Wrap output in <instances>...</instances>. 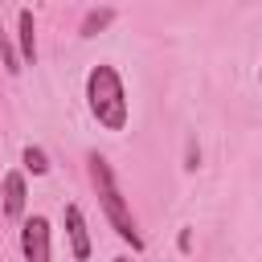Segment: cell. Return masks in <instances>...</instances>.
Returning <instances> with one entry per match:
<instances>
[{
	"label": "cell",
	"mask_w": 262,
	"mask_h": 262,
	"mask_svg": "<svg viewBox=\"0 0 262 262\" xmlns=\"http://www.w3.org/2000/svg\"><path fill=\"white\" fill-rule=\"evenodd\" d=\"M115 262H131V258H127V254H123V258H115Z\"/></svg>",
	"instance_id": "10"
},
{
	"label": "cell",
	"mask_w": 262,
	"mask_h": 262,
	"mask_svg": "<svg viewBox=\"0 0 262 262\" xmlns=\"http://www.w3.org/2000/svg\"><path fill=\"white\" fill-rule=\"evenodd\" d=\"M25 201H29L25 172H8L4 176V217L8 221H25Z\"/></svg>",
	"instance_id": "5"
},
{
	"label": "cell",
	"mask_w": 262,
	"mask_h": 262,
	"mask_svg": "<svg viewBox=\"0 0 262 262\" xmlns=\"http://www.w3.org/2000/svg\"><path fill=\"white\" fill-rule=\"evenodd\" d=\"M86 106L98 119V127H106V131L127 127V90H123V78H119L115 66L98 61L86 74Z\"/></svg>",
	"instance_id": "2"
},
{
	"label": "cell",
	"mask_w": 262,
	"mask_h": 262,
	"mask_svg": "<svg viewBox=\"0 0 262 262\" xmlns=\"http://www.w3.org/2000/svg\"><path fill=\"white\" fill-rule=\"evenodd\" d=\"M258 86H262V66H258Z\"/></svg>",
	"instance_id": "11"
},
{
	"label": "cell",
	"mask_w": 262,
	"mask_h": 262,
	"mask_svg": "<svg viewBox=\"0 0 262 262\" xmlns=\"http://www.w3.org/2000/svg\"><path fill=\"white\" fill-rule=\"evenodd\" d=\"M16 37H20V57L33 66L37 61V20H33V8L16 12Z\"/></svg>",
	"instance_id": "6"
},
{
	"label": "cell",
	"mask_w": 262,
	"mask_h": 262,
	"mask_svg": "<svg viewBox=\"0 0 262 262\" xmlns=\"http://www.w3.org/2000/svg\"><path fill=\"white\" fill-rule=\"evenodd\" d=\"M0 49H4V70H8V74H20V61H16V49L8 45V37H4V33H0Z\"/></svg>",
	"instance_id": "9"
},
{
	"label": "cell",
	"mask_w": 262,
	"mask_h": 262,
	"mask_svg": "<svg viewBox=\"0 0 262 262\" xmlns=\"http://www.w3.org/2000/svg\"><path fill=\"white\" fill-rule=\"evenodd\" d=\"M86 168H90V184H94V192H98V205H102V213H106L111 229H115V233H119V237L139 254V250H143V233H139V221H135L131 205H127V196H123V188H119V180H115V172H111L106 156L90 151Z\"/></svg>",
	"instance_id": "1"
},
{
	"label": "cell",
	"mask_w": 262,
	"mask_h": 262,
	"mask_svg": "<svg viewBox=\"0 0 262 262\" xmlns=\"http://www.w3.org/2000/svg\"><path fill=\"white\" fill-rule=\"evenodd\" d=\"M61 221H66V237H70V254H74V262H86L90 258V229H86V213H82V205H66L61 209Z\"/></svg>",
	"instance_id": "4"
},
{
	"label": "cell",
	"mask_w": 262,
	"mask_h": 262,
	"mask_svg": "<svg viewBox=\"0 0 262 262\" xmlns=\"http://www.w3.org/2000/svg\"><path fill=\"white\" fill-rule=\"evenodd\" d=\"M20 164H25V172H33V176H45V172H49V156H45L41 147H33V143L20 151Z\"/></svg>",
	"instance_id": "8"
},
{
	"label": "cell",
	"mask_w": 262,
	"mask_h": 262,
	"mask_svg": "<svg viewBox=\"0 0 262 262\" xmlns=\"http://www.w3.org/2000/svg\"><path fill=\"white\" fill-rule=\"evenodd\" d=\"M111 20H115V8H90V12L82 16V29H78V33H82V37H94V33H102Z\"/></svg>",
	"instance_id": "7"
},
{
	"label": "cell",
	"mask_w": 262,
	"mask_h": 262,
	"mask_svg": "<svg viewBox=\"0 0 262 262\" xmlns=\"http://www.w3.org/2000/svg\"><path fill=\"white\" fill-rule=\"evenodd\" d=\"M20 254L25 262H53V229L41 213L20 221Z\"/></svg>",
	"instance_id": "3"
}]
</instances>
